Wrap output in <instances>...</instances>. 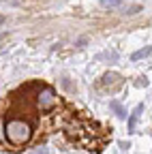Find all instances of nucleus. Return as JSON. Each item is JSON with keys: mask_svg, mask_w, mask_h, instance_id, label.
I'll return each mask as SVG.
<instances>
[{"mask_svg": "<svg viewBox=\"0 0 152 154\" xmlns=\"http://www.w3.org/2000/svg\"><path fill=\"white\" fill-rule=\"evenodd\" d=\"M152 54V47L150 45H146V47H141V49H137L135 54L131 56V60H141V58H146V56H150Z\"/></svg>", "mask_w": 152, "mask_h": 154, "instance_id": "20e7f679", "label": "nucleus"}, {"mask_svg": "<svg viewBox=\"0 0 152 154\" xmlns=\"http://www.w3.org/2000/svg\"><path fill=\"white\" fill-rule=\"evenodd\" d=\"M56 103H58V96H56L54 88L43 86L41 92H39V107H41V109H51Z\"/></svg>", "mask_w": 152, "mask_h": 154, "instance_id": "f03ea898", "label": "nucleus"}, {"mask_svg": "<svg viewBox=\"0 0 152 154\" xmlns=\"http://www.w3.org/2000/svg\"><path fill=\"white\" fill-rule=\"evenodd\" d=\"M5 22H7V19H5V15H0V26H2Z\"/></svg>", "mask_w": 152, "mask_h": 154, "instance_id": "0eeeda50", "label": "nucleus"}, {"mask_svg": "<svg viewBox=\"0 0 152 154\" xmlns=\"http://www.w3.org/2000/svg\"><path fill=\"white\" fill-rule=\"evenodd\" d=\"M141 111H144V105H137L135 111L131 113V118H129V133L135 131V122H137V118H139V113H141Z\"/></svg>", "mask_w": 152, "mask_h": 154, "instance_id": "7ed1b4c3", "label": "nucleus"}, {"mask_svg": "<svg viewBox=\"0 0 152 154\" xmlns=\"http://www.w3.org/2000/svg\"><path fill=\"white\" fill-rule=\"evenodd\" d=\"M101 5L103 7H120L122 0H101Z\"/></svg>", "mask_w": 152, "mask_h": 154, "instance_id": "39448f33", "label": "nucleus"}, {"mask_svg": "<svg viewBox=\"0 0 152 154\" xmlns=\"http://www.w3.org/2000/svg\"><path fill=\"white\" fill-rule=\"evenodd\" d=\"M32 135V124L20 118H13L7 122V139L11 146H24Z\"/></svg>", "mask_w": 152, "mask_h": 154, "instance_id": "f257e3e1", "label": "nucleus"}, {"mask_svg": "<svg viewBox=\"0 0 152 154\" xmlns=\"http://www.w3.org/2000/svg\"><path fill=\"white\" fill-rule=\"evenodd\" d=\"M139 11H141V7H137V5H135V7H131V9H129V11H124V13H129V15H135V13H139Z\"/></svg>", "mask_w": 152, "mask_h": 154, "instance_id": "423d86ee", "label": "nucleus"}]
</instances>
